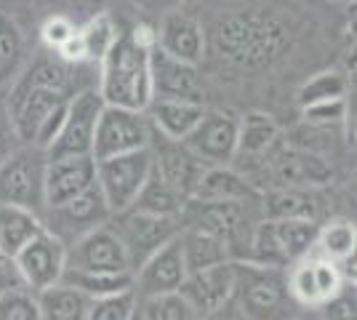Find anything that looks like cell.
Masks as SVG:
<instances>
[{"instance_id": "obj_1", "label": "cell", "mask_w": 357, "mask_h": 320, "mask_svg": "<svg viewBox=\"0 0 357 320\" xmlns=\"http://www.w3.org/2000/svg\"><path fill=\"white\" fill-rule=\"evenodd\" d=\"M155 46V32L136 27L115 38L99 61V96L105 105L147 112L152 102V70L149 54Z\"/></svg>"}, {"instance_id": "obj_2", "label": "cell", "mask_w": 357, "mask_h": 320, "mask_svg": "<svg viewBox=\"0 0 357 320\" xmlns=\"http://www.w3.org/2000/svg\"><path fill=\"white\" fill-rule=\"evenodd\" d=\"M288 43L285 27L269 14L243 11L222 19L216 24V48L235 64L264 67L280 56Z\"/></svg>"}, {"instance_id": "obj_3", "label": "cell", "mask_w": 357, "mask_h": 320, "mask_svg": "<svg viewBox=\"0 0 357 320\" xmlns=\"http://www.w3.org/2000/svg\"><path fill=\"white\" fill-rule=\"evenodd\" d=\"M288 289L280 267H264L256 261H235V294L232 302L238 305L245 320H280Z\"/></svg>"}, {"instance_id": "obj_4", "label": "cell", "mask_w": 357, "mask_h": 320, "mask_svg": "<svg viewBox=\"0 0 357 320\" xmlns=\"http://www.w3.org/2000/svg\"><path fill=\"white\" fill-rule=\"evenodd\" d=\"M152 174V153L149 147L126 155H112L96 160V187L112 213H120L134 206L142 187Z\"/></svg>"}, {"instance_id": "obj_5", "label": "cell", "mask_w": 357, "mask_h": 320, "mask_svg": "<svg viewBox=\"0 0 357 320\" xmlns=\"http://www.w3.org/2000/svg\"><path fill=\"white\" fill-rule=\"evenodd\" d=\"M107 224L112 227V232L118 235L123 248H126L131 273H136L158 248H163L168 241H174L178 235V229H181L176 219L152 216V213H142L136 208L112 213Z\"/></svg>"}, {"instance_id": "obj_6", "label": "cell", "mask_w": 357, "mask_h": 320, "mask_svg": "<svg viewBox=\"0 0 357 320\" xmlns=\"http://www.w3.org/2000/svg\"><path fill=\"white\" fill-rule=\"evenodd\" d=\"M45 160V153L38 147L6 155L0 163V203H14L43 213Z\"/></svg>"}, {"instance_id": "obj_7", "label": "cell", "mask_w": 357, "mask_h": 320, "mask_svg": "<svg viewBox=\"0 0 357 320\" xmlns=\"http://www.w3.org/2000/svg\"><path fill=\"white\" fill-rule=\"evenodd\" d=\"M149 134H152V125H149L144 112L105 105L99 121H96V131H93L91 158L93 160H105V158H112V155L142 150V147L149 144Z\"/></svg>"}, {"instance_id": "obj_8", "label": "cell", "mask_w": 357, "mask_h": 320, "mask_svg": "<svg viewBox=\"0 0 357 320\" xmlns=\"http://www.w3.org/2000/svg\"><path fill=\"white\" fill-rule=\"evenodd\" d=\"M11 267L19 283L32 294H38L54 283H61V275L67 267V245L43 227V232H38L11 259Z\"/></svg>"}, {"instance_id": "obj_9", "label": "cell", "mask_w": 357, "mask_h": 320, "mask_svg": "<svg viewBox=\"0 0 357 320\" xmlns=\"http://www.w3.org/2000/svg\"><path fill=\"white\" fill-rule=\"evenodd\" d=\"M109 216H112V211H109V206L102 198L99 187H91L89 192L67 200V203L48 206L40 213L43 227L48 232H54L59 241H64V245L75 243L80 235H86L91 229L107 224Z\"/></svg>"}, {"instance_id": "obj_10", "label": "cell", "mask_w": 357, "mask_h": 320, "mask_svg": "<svg viewBox=\"0 0 357 320\" xmlns=\"http://www.w3.org/2000/svg\"><path fill=\"white\" fill-rule=\"evenodd\" d=\"M102 96L96 89H80L77 93L70 96L67 102V112H64V123L56 142L48 147V158H61V155H91L93 147V131H96V121L102 115Z\"/></svg>"}, {"instance_id": "obj_11", "label": "cell", "mask_w": 357, "mask_h": 320, "mask_svg": "<svg viewBox=\"0 0 357 320\" xmlns=\"http://www.w3.org/2000/svg\"><path fill=\"white\" fill-rule=\"evenodd\" d=\"M344 286H349V283H344L339 264L331 259H323L317 254H310L304 259L294 261L291 273L285 275L288 296L296 305L307 307V310H317L331 296H336Z\"/></svg>"}, {"instance_id": "obj_12", "label": "cell", "mask_w": 357, "mask_h": 320, "mask_svg": "<svg viewBox=\"0 0 357 320\" xmlns=\"http://www.w3.org/2000/svg\"><path fill=\"white\" fill-rule=\"evenodd\" d=\"M149 153H152V171L163 179L171 190H176L181 198L187 200L192 195L195 184L200 182L206 163L195 153L187 150L184 142H174V139L160 137L158 131L149 134Z\"/></svg>"}, {"instance_id": "obj_13", "label": "cell", "mask_w": 357, "mask_h": 320, "mask_svg": "<svg viewBox=\"0 0 357 320\" xmlns=\"http://www.w3.org/2000/svg\"><path fill=\"white\" fill-rule=\"evenodd\" d=\"M184 144L206 166H227L238 155V118L222 109H206Z\"/></svg>"}, {"instance_id": "obj_14", "label": "cell", "mask_w": 357, "mask_h": 320, "mask_svg": "<svg viewBox=\"0 0 357 320\" xmlns=\"http://www.w3.org/2000/svg\"><path fill=\"white\" fill-rule=\"evenodd\" d=\"M67 267L89 273H131L126 248L109 224L91 229L67 245Z\"/></svg>"}, {"instance_id": "obj_15", "label": "cell", "mask_w": 357, "mask_h": 320, "mask_svg": "<svg viewBox=\"0 0 357 320\" xmlns=\"http://www.w3.org/2000/svg\"><path fill=\"white\" fill-rule=\"evenodd\" d=\"M91 187H96V160L91 155H61V158H48L45 160V208L77 198V195L89 192Z\"/></svg>"}, {"instance_id": "obj_16", "label": "cell", "mask_w": 357, "mask_h": 320, "mask_svg": "<svg viewBox=\"0 0 357 320\" xmlns=\"http://www.w3.org/2000/svg\"><path fill=\"white\" fill-rule=\"evenodd\" d=\"M149 70H152V99H178V102L203 105V80L195 64L174 59L158 46H152Z\"/></svg>"}, {"instance_id": "obj_17", "label": "cell", "mask_w": 357, "mask_h": 320, "mask_svg": "<svg viewBox=\"0 0 357 320\" xmlns=\"http://www.w3.org/2000/svg\"><path fill=\"white\" fill-rule=\"evenodd\" d=\"M178 294L195 310V315H203V312H211L216 307L232 302V294H235V261L227 259L213 264V267L187 273L184 283L178 286Z\"/></svg>"}, {"instance_id": "obj_18", "label": "cell", "mask_w": 357, "mask_h": 320, "mask_svg": "<svg viewBox=\"0 0 357 320\" xmlns=\"http://www.w3.org/2000/svg\"><path fill=\"white\" fill-rule=\"evenodd\" d=\"M187 277V264L181 257V243L178 235L168 241L163 248H158L139 270L134 273V291L139 299L144 296H158V294H171L178 291V286Z\"/></svg>"}, {"instance_id": "obj_19", "label": "cell", "mask_w": 357, "mask_h": 320, "mask_svg": "<svg viewBox=\"0 0 357 320\" xmlns=\"http://www.w3.org/2000/svg\"><path fill=\"white\" fill-rule=\"evenodd\" d=\"M155 46L174 59L197 64L206 54V32L197 19L181 11H171L163 16L160 30L155 32Z\"/></svg>"}, {"instance_id": "obj_20", "label": "cell", "mask_w": 357, "mask_h": 320, "mask_svg": "<svg viewBox=\"0 0 357 320\" xmlns=\"http://www.w3.org/2000/svg\"><path fill=\"white\" fill-rule=\"evenodd\" d=\"M203 112H206V105H197V102L152 99L144 115H147L152 131H158L165 139H174V142H184L197 125V121L203 118Z\"/></svg>"}, {"instance_id": "obj_21", "label": "cell", "mask_w": 357, "mask_h": 320, "mask_svg": "<svg viewBox=\"0 0 357 320\" xmlns=\"http://www.w3.org/2000/svg\"><path fill=\"white\" fill-rule=\"evenodd\" d=\"M190 198L211 200V203H251L259 198V190L232 168L208 166L203 171L200 182L195 184Z\"/></svg>"}, {"instance_id": "obj_22", "label": "cell", "mask_w": 357, "mask_h": 320, "mask_svg": "<svg viewBox=\"0 0 357 320\" xmlns=\"http://www.w3.org/2000/svg\"><path fill=\"white\" fill-rule=\"evenodd\" d=\"M38 232H43L40 213L14 203H0V259L11 261Z\"/></svg>"}, {"instance_id": "obj_23", "label": "cell", "mask_w": 357, "mask_h": 320, "mask_svg": "<svg viewBox=\"0 0 357 320\" xmlns=\"http://www.w3.org/2000/svg\"><path fill=\"white\" fill-rule=\"evenodd\" d=\"M267 222L283 264H294L312 254L320 227L314 219H267Z\"/></svg>"}, {"instance_id": "obj_24", "label": "cell", "mask_w": 357, "mask_h": 320, "mask_svg": "<svg viewBox=\"0 0 357 320\" xmlns=\"http://www.w3.org/2000/svg\"><path fill=\"white\" fill-rule=\"evenodd\" d=\"M178 243H181V257L187 264V273L213 267L219 261L229 259V245L224 243L222 238L206 232V229L181 227L178 229Z\"/></svg>"}, {"instance_id": "obj_25", "label": "cell", "mask_w": 357, "mask_h": 320, "mask_svg": "<svg viewBox=\"0 0 357 320\" xmlns=\"http://www.w3.org/2000/svg\"><path fill=\"white\" fill-rule=\"evenodd\" d=\"M40 320H86L91 299L67 283H54L35 294Z\"/></svg>"}, {"instance_id": "obj_26", "label": "cell", "mask_w": 357, "mask_h": 320, "mask_svg": "<svg viewBox=\"0 0 357 320\" xmlns=\"http://www.w3.org/2000/svg\"><path fill=\"white\" fill-rule=\"evenodd\" d=\"M61 283H67V286L77 289L80 294H86L89 299H99V296H107V294L134 289V273H89V270L64 267Z\"/></svg>"}, {"instance_id": "obj_27", "label": "cell", "mask_w": 357, "mask_h": 320, "mask_svg": "<svg viewBox=\"0 0 357 320\" xmlns=\"http://www.w3.org/2000/svg\"><path fill=\"white\" fill-rule=\"evenodd\" d=\"M357 248V229L349 219H333L323 227H317L312 254L331 261H342Z\"/></svg>"}, {"instance_id": "obj_28", "label": "cell", "mask_w": 357, "mask_h": 320, "mask_svg": "<svg viewBox=\"0 0 357 320\" xmlns=\"http://www.w3.org/2000/svg\"><path fill=\"white\" fill-rule=\"evenodd\" d=\"M181 206H184V198L178 195L176 190H171V187L152 171L147 184L142 187V192H139V198L134 200L131 208H136V211H142V213H152V216H168V219H176L178 222Z\"/></svg>"}, {"instance_id": "obj_29", "label": "cell", "mask_w": 357, "mask_h": 320, "mask_svg": "<svg viewBox=\"0 0 357 320\" xmlns=\"http://www.w3.org/2000/svg\"><path fill=\"white\" fill-rule=\"evenodd\" d=\"M118 30H115V22L109 14H96L91 16L83 27H77V40L83 46V59L91 64H99L109 46L115 43Z\"/></svg>"}, {"instance_id": "obj_30", "label": "cell", "mask_w": 357, "mask_h": 320, "mask_svg": "<svg viewBox=\"0 0 357 320\" xmlns=\"http://www.w3.org/2000/svg\"><path fill=\"white\" fill-rule=\"evenodd\" d=\"M278 139V123L264 112H248L238 121V153L261 155Z\"/></svg>"}, {"instance_id": "obj_31", "label": "cell", "mask_w": 357, "mask_h": 320, "mask_svg": "<svg viewBox=\"0 0 357 320\" xmlns=\"http://www.w3.org/2000/svg\"><path fill=\"white\" fill-rule=\"evenodd\" d=\"M139 318L142 320H195V310L178 291L171 294H158V296H144L139 299Z\"/></svg>"}, {"instance_id": "obj_32", "label": "cell", "mask_w": 357, "mask_h": 320, "mask_svg": "<svg viewBox=\"0 0 357 320\" xmlns=\"http://www.w3.org/2000/svg\"><path fill=\"white\" fill-rule=\"evenodd\" d=\"M347 77L336 70H326V73H317L314 77H310L301 89H298V105L310 107L317 102H328V99H342L347 96Z\"/></svg>"}, {"instance_id": "obj_33", "label": "cell", "mask_w": 357, "mask_h": 320, "mask_svg": "<svg viewBox=\"0 0 357 320\" xmlns=\"http://www.w3.org/2000/svg\"><path fill=\"white\" fill-rule=\"evenodd\" d=\"M136 310H139V296L134 289H126L91 299L86 320H134Z\"/></svg>"}, {"instance_id": "obj_34", "label": "cell", "mask_w": 357, "mask_h": 320, "mask_svg": "<svg viewBox=\"0 0 357 320\" xmlns=\"http://www.w3.org/2000/svg\"><path fill=\"white\" fill-rule=\"evenodd\" d=\"M267 219H314V203L294 190L272 192L264 200Z\"/></svg>"}, {"instance_id": "obj_35", "label": "cell", "mask_w": 357, "mask_h": 320, "mask_svg": "<svg viewBox=\"0 0 357 320\" xmlns=\"http://www.w3.org/2000/svg\"><path fill=\"white\" fill-rule=\"evenodd\" d=\"M0 320H40L38 299L22 283L0 294Z\"/></svg>"}, {"instance_id": "obj_36", "label": "cell", "mask_w": 357, "mask_h": 320, "mask_svg": "<svg viewBox=\"0 0 357 320\" xmlns=\"http://www.w3.org/2000/svg\"><path fill=\"white\" fill-rule=\"evenodd\" d=\"M22 51L24 46H22V35L16 30V24L8 16L0 14V83L11 77L22 59Z\"/></svg>"}, {"instance_id": "obj_37", "label": "cell", "mask_w": 357, "mask_h": 320, "mask_svg": "<svg viewBox=\"0 0 357 320\" xmlns=\"http://www.w3.org/2000/svg\"><path fill=\"white\" fill-rule=\"evenodd\" d=\"M304 118L314 125H333V123L347 121V96L342 99H328V102H317V105L301 107Z\"/></svg>"}, {"instance_id": "obj_38", "label": "cell", "mask_w": 357, "mask_h": 320, "mask_svg": "<svg viewBox=\"0 0 357 320\" xmlns=\"http://www.w3.org/2000/svg\"><path fill=\"white\" fill-rule=\"evenodd\" d=\"M317 310H320V320H357L355 291H349V286H344L336 296H331Z\"/></svg>"}, {"instance_id": "obj_39", "label": "cell", "mask_w": 357, "mask_h": 320, "mask_svg": "<svg viewBox=\"0 0 357 320\" xmlns=\"http://www.w3.org/2000/svg\"><path fill=\"white\" fill-rule=\"evenodd\" d=\"M75 30H77V27L73 24V19H67L64 14H54L43 22L40 38H43V43L51 48V51H59V48L75 35Z\"/></svg>"}, {"instance_id": "obj_40", "label": "cell", "mask_w": 357, "mask_h": 320, "mask_svg": "<svg viewBox=\"0 0 357 320\" xmlns=\"http://www.w3.org/2000/svg\"><path fill=\"white\" fill-rule=\"evenodd\" d=\"M195 320H245L240 315V310L235 302H227V305L216 307V310H211V312H203V315H197Z\"/></svg>"}, {"instance_id": "obj_41", "label": "cell", "mask_w": 357, "mask_h": 320, "mask_svg": "<svg viewBox=\"0 0 357 320\" xmlns=\"http://www.w3.org/2000/svg\"><path fill=\"white\" fill-rule=\"evenodd\" d=\"M11 286H19V277H16L11 261L0 259V294H3L6 289H11Z\"/></svg>"}, {"instance_id": "obj_42", "label": "cell", "mask_w": 357, "mask_h": 320, "mask_svg": "<svg viewBox=\"0 0 357 320\" xmlns=\"http://www.w3.org/2000/svg\"><path fill=\"white\" fill-rule=\"evenodd\" d=\"M139 6H144V8H158V6H176L181 0H134Z\"/></svg>"}, {"instance_id": "obj_43", "label": "cell", "mask_w": 357, "mask_h": 320, "mask_svg": "<svg viewBox=\"0 0 357 320\" xmlns=\"http://www.w3.org/2000/svg\"><path fill=\"white\" fill-rule=\"evenodd\" d=\"M6 153H8V139L0 131V158H6Z\"/></svg>"}, {"instance_id": "obj_44", "label": "cell", "mask_w": 357, "mask_h": 320, "mask_svg": "<svg viewBox=\"0 0 357 320\" xmlns=\"http://www.w3.org/2000/svg\"><path fill=\"white\" fill-rule=\"evenodd\" d=\"M294 320H320V315H298V318Z\"/></svg>"}, {"instance_id": "obj_45", "label": "cell", "mask_w": 357, "mask_h": 320, "mask_svg": "<svg viewBox=\"0 0 357 320\" xmlns=\"http://www.w3.org/2000/svg\"><path fill=\"white\" fill-rule=\"evenodd\" d=\"M45 3H64V0H45Z\"/></svg>"}, {"instance_id": "obj_46", "label": "cell", "mask_w": 357, "mask_h": 320, "mask_svg": "<svg viewBox=\"0 0 357 320\" xmlns=\"http://www.w3.org/2000/svg\"><path fill=\"white\" fill-rule=\"evenodd\" d=\"M134 320H142V318H139V312H136V315H134Z\"/></svg>"}]
</instances>
